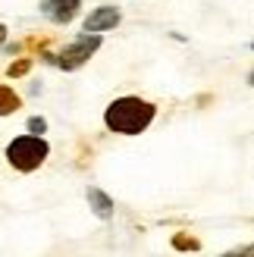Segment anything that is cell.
<instances>
[{
    "label": "cell",
    "mask_w": 254,
    "mask_h": 257,
    "mask_svg": "<svg viewBox=\"0 0 254 257\" xmlns=\"http://www.w3.org/2000/svg\"><path fill=\"white\" fill-rule=\"evenodd\" d=\"M7 41V25H0V44Z\"/></svg>",
    "instance_id": "cell-12"
},
{
    "label": "cell",
    "mask_w": 254,
    "mask_h": 257,
    "mask_svg": "<svg viewBox=\"0 0 254 257\" xmlns=\"http://www.w3.org/2000/svg\"><path fill=\"white\" fill-rule=\"evenodd\" d=\"M157 107L145 97H116L104 110V125L116 135H142L145 128L154 122Z\"/></svg>",
    "instance_id": "cell-1"
},
{
    "label": "cell",
    "mask_w": 254,
    "mask_h": 257,
    "mask_svg": "<svg viewBox=\"0 0 254 257\" xmlns=\"http://www.w3.org/2000/svg\"><path fill=\"white\" fill-rule=\"evenodd\" d=\"M173 248H176V251H198L201 241H198L195 235H188V232H176V235H173Z\"/></svg>",
    "instance_id": "cell-8"
},
{
    "label": "cell",
    "mask_w": 254,
    "mask_h": 257,
    "mask_svg": "<svg viewBox=\"0 0 254 257\" xmlns=\"http://www.w3.org/2000/svg\"><path fill=\"white\" fill-rule=\"evenodd\" d=\"M29 69H32V57H25V60H16V63H10L7 75H10V79H19V75H25Z\"/></svg>",
    "instance_id": "cell-9"
},
{
    "label": "cell",
    "mask_w": 254,
    "mask_h": 257,
    "mask_svg": "<svg viewBox=\"0 0 254 257\" xmlns=\"http://www.w3.org/2000/svg\"><path fill=\"white\" fill-rule=\"evenodd\" d=\"M47 154H50V145L38 135H19L7 145V160H10L13 170H19V173L38 170V166L47 160Z\"/></svg>",
    "instance_id": "cell-2"
},
{
    "label": "cell",
    "mask_w": 254,
    "mask_h": 257,
    "mask_svg": "<svg viewBox=\"0 0 254 257\" xmlns=\"http://www.w3.org/2000/svg\"><path fill=\"white\" fill-rule=\"evenodd\" d=\"M248 82H251V88H254V72H251V75H248Z\"/></svg>",
    "instance_id": "cell-13"
},
{
    "label": "cell",
    "mask_w": 254,
    "mask_h": 257,
    "mask_svg": "<svg viewBox=\"0 0 254 257\" xmlns=\"http://www.w3.org/2000/svg\"><path fill=\"white\" fill-rule=\"evenodd\" d=\"M79 7H82V0H41V13L57 25L72 22L79 16Z\"/></svg>",
    "instance_id": "cell-5"
},
{
    "label": "cell",
    "mask_w": 254,
    "mask_h": 257,
    "mask_svg": "<svg viewBox=\"0 0 254 257\" xmlns=\"http://www.w3.org/2000/svg\"><path fill=\"white\" fill-rule=\"evenodd\" d=\"M220 257H254V245H245V248H232V251H226Z\"/></svg>",
    "instance_id": "cell-11"
},
{
    "label": "cell",
    "mask_w": 254,
    "mask_h": 257,
    "mask_svg": "<svg viewBox=\"0 0 254 257\" xmlns=\"http://www.w3.org/2000/svg\"><path fill=\"white\" fill-rule=\"evenodd\" d=\"M122 19V13L116 7H97L91 10V16L85 19V35H100V32H110V29H116Z\"/></svg>",
    "instance_id": "cell-4"
},
{
    "label": "cell",
    "mask_w": 254,
    "mask_h": 257,
    "mask_svg": "<svg viewBox=\"0 0 254 257\" xmlns=\"http://www.w3.org/2000/svg\"><path fill=\"white\" fill-rule=\"evenodd\" d=\"M251 47H254V41H251Z\"/></svg>",
    "instance_id": "cell-14"
},
{
    "label": "cell",
    "mask_w": 254,
    "mask_h": 257,
    "mask_svg": "<svg viewBox=\"0 0 254 257\" xmlns=\"http://www.w3.org/2000/svg\"><path fill=\"white\" fill-rule=\"evenodd\" d=\"M97 47H100V35H79L69 47H63L57 57L44 54V60L54 63V66H60V69H66V72H72V69L85 66V63L97 54Z\"/></svg>",
    "instance_id": "cell-3"
},
{
    "label": "cell",
    "mask_w": 254,
    "mask_h": 257,
    "mask_svg": "<svg viewBox=\"0 0 254 257\" xmlns=\"http://www.w3.org/2000/svg\"><path fill=\"white\" fill-rule=\"evenodd\" d=\"M29 132L41 138V135L47 132V119H44V116H32V119H29Z\"/></svg>",
    "instance_id": "cell-10"
},
{
    "label": "cell",
    "mask_w": 254,
    "mask_h": 257,
    "mask_svg": "<svg viewBox=\"0 0 254 257\" xmlns=\"http://www.w3.org/2000/svg\"><path fill=\"white\" fill-rule=\"evenodd\" d=\"M88 204H91V210L100 216V220H110L113 216V201L100 188H88Z\"/></svg>",
    "instance_id": "cell-6"
},
{
    "label": "cell",
    "mask_w": 254,
    "mask_h": 257,
    "mask_svg": "<svg viewBox=\"0 0 254 257\" xmlns=\"http://www.w3.org/2000/svg\"><path fill=\"white\" fill-rule=\"evenodd\" d=\"M19 94L13 91V88H7V85H0V116H10V113H16L19 110Z\"/></svg>",
    "instance_id": "cell-7"
}]
</instances>
